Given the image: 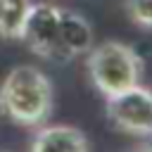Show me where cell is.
Instances as JSON below:
<instances>
[{
  "label": "cell",
  "mask_w": 152,
  "mask_h": 152,
  "mask_svg": "<svg viewBox=\"0 0 152 152\" xmlns=\"http://www.w3.org/2000/svg\"><path fill=\"white\" fill-rule=\"evenodd\" d=\"M93 45H95V36H93L90 21L83 14L74 12V10H62L59 7V50H62V59L88 55Z\"/></svg>",
  "instance_id": "obj_6"
},
{
  "label": "cell",
  "mask_w": 152,
  "mask_h": 152,
  "mask_svg": "<svg viewBox=\"0 0 152 152\" xmlns=\"http://www.w3.org/2000/svg\"><path fill=\"white\" fill-rule=\"evenodd\" d=\"M28 152H90L88 135L69 124H52L36 128Z\"/></svg>",
  "instance_id": "obj_5"
},
{
  "label": "cell",
  "mask_w": 152,
  "mask_h": 152,
  "mask_svg": "<svg viewBox=\"0 0 152 152\" xmlns=\"http://www.w3.org/2000/svg\"><path fill=\"white\" fill-rule=\"evenodd\" d=\"M33 0H0V38L19 40Z\"/></svg>",
  "instance_id": "obj_7"
},
{
  "label": "cell",
  "mask_w": 152,
  "mask_h": 152,
  "mask_svg": "<svg viewBox=\"0 0 152 152\" xmlns=\"http://www.w3.org/2000/svg\"><path fill=\"white\" fill-rule=\"evenodd\" d=\"M55 109L52 81L31 64L14 66L0 83V112L17 126L40 128Z\"/></svg>",
  "instance_id": "obj_1"
},
{
  "label": "cell",
  "mask_w": 152,
  "mask_h": 152,
  "mask_svg": "<svg viewBox=\"0 0 152 152\" xmlns=\"http://www.w3.org/2000/svg\"><path fill=\"white\" fill-rule=\"evenodd\" d=\"M86 71L90 83L104 97H112L121 90L140 86L142 81V57L121 40H107L93 45L86 55Z\"/></svg>",
  "instance_id": "obj_2"
},
{
  "label": "cell",
  "mask_w": 152,
  "mask_h": 152,
  "mask_svg": "<svg viewBox=\"0 0 152 152\" xmlns=\"http://www.w3.org/2000/svg\"><path fill=\"white\" fill-rule=\"evenodd\" d=\"M138 152H152V147H145V150H138Z\"/></svg>",
  "instance_id": "obj_9"
},
{
  "label": "cell",
  "mask_w": 152,
  "mask_h": 152,
  "mask_svg": "<svg viewBox=\"0 0 152 152\" xmlns=\"http://www.w3.org/2000/svg\"><path fill=\"white\" fill-rule=\"evenodd\" d=\"M104 112L116 131L128 135H152V93L142 83L104 97Z\"/></svg>",
  "instance_id": "obj_3"
},
{
  "label": "cell",
  "mask_w": 152,
  "mask_h": 152,
  "mask_svg": "<svg viewBox=\"0 0 152 152\" xmlns=\"http://www.w3.org/2000/svg\"><path fill=\"white\" fill-rule=\"evenodd\" d=\"M126 12L140 28H152V0H126Z\"/></svg>",
  "instance_id": "obj_8"
},
{
  "label": "cell",
  "mask_w": 152,
  "mask_h": 152,
  "mask_svg": "<svg viewBox=\"0 0 152 152\" xmlns=\"http://www.w3.org/2000/svg\"><path fill=\"white\" fill-rule=\"evenodd\" d=\"M21 43L43 57V59H62L59 50V7L52 2H33L28 17L21 28Z\"/></svg>",
  "instance_id": "obj_4"
},
{
  "label": "cell",
  "mask_w": 152,
  "mask_h": 152,
  "mask_svg": "<svg viewBox=\"0 0 152 152\" xmlns=\"http://www.w3.org/2000/svg\"><path fill=\"white\" fill-rule=\"evenodd\" d=\"M150 93H152V88H150Z\"/></svg>",
  "instance_id": "obj_10"
}]
</instances>
